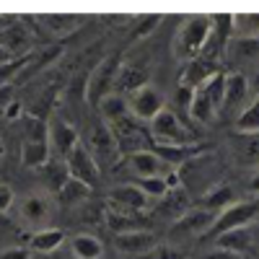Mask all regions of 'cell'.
Wrapping results in <instances>:
<instances>
[{"mask_svg": "<svg viewBox=\"0 0 259 259\" xmlns=\"http://www.w3.org/2000/svg\"><path fill=\"white\" fill-rule=\"evenodd\" d=\"M148 65H140V62H130V65H119L117 70V80H114V89L119 91V96L130 94L133 96L135 91H140L143 85H148Z\"/></svg>", "mask_w": 259, "mask_h": 259, "instance_id": "obj_16", "label": "cell"}, {"mask_svg": "<svg viewBox=\"0 0 259 259\" xmlns=\"http://www.w3.org/2000/svg\"><path fill=\"white\" fill-rule=\"evenodd\" d=\"M231 34H233L231 13L210 16V36H207V41H205L200 57H202V60H210V62H221V57L226 55L228 41H231Z\"/></svg>", "mask_w": 259, "mask_h": 259, "instance_id": "obj_9", "label": "cell"}, {"mask_svg": "<svg viewBox=\"0 0 259 259\" xmlns=\"http://www.w3.org/2000/svg\"><path fill=\"white\" fill-rule=\"evenodd\" d=\"M135 187L145 194L148 200H161L163 194L168 192V189H166L163 177H145V179H138V182H135Z\"/></svg>", "mask_w": 259, "mask_h": 259, "instance_id": "obj_34", "label": "cell"}, {"mask_svg": "<svg viewBox=\"0 0 259 259\" xmlns=\"http://www.w3.org/2000/svg\"><path fill=\"white\" fill-rule=\"evenodd\" d=\"M91 197H94V189L85 187V184H80V182H75V179H70V177H68V182H65V184L57 189V194H55V200H57L62 207L83 205V202H89Z\"/></svg>", "mask_w": 259, "mask_h": 259, "instance_id": "obj_21", "label": "cell"}, {"mask_svg": "<svg viewBox=\"0 0 259 259\" xmlns=\"http://www.w3.org/2000/svg\"><path fill=\"white\" fill-rule=\"evenodd\" d=\"M156 259H187L182 249L171 246V244H158L156 246Z\"/></svg>", "mask_w": 259, "mask_h": 259, "instance_id": "obj_36", "label": "cell"}, {"mask_svg": "<svg viewBox=\"0 0 259 259\" xmlns=\"http://www.w3.org/2000/svg\"><path fill=\"white\" fill-rule=\"evenodd\" d=\"M65 244V231L62 228H41L31 236V251L39 254H52Z\"/></svg>", "mask_w": 259, "mask_h": 259, "instance_id": "obj_27", "label": "cell"}, {"mask_svg": "<svg viewBox=\"0 0 259 259\" xmlns=\"http://www.w3.org/2000/svg\"><path fill=\"white\" fill-rule=\"evenodd\" d=\"M212 241L218 244V249H226V251L246 256L249 251H254V223L251 226H241V228H233L228 233H221V236H215Z\"/></svg>", "mask_w": 259, "mask_h": 259, "instance_id": "obj_17", "label": "cell"}, {"mask_svg": "<svg viewBox=\"0 0 259 259\" xmlns=\"http://www.w3.org/2000/svg\"><path fill=\"white\" fill-rule=\"evenodd\" d=\"M0 259H31V249L26 246H11L0 251Z\"/></svg>", "mask_w": 259, "mask_h": 259, "instance_id": "obj_39", "label": "cell"}, {"mask_svg": "<svg viewBox=\"0 0 259 259\" xmlns=\"http://www.w3.org/2000/svg\"><path fill=\"white\" fill-rule=\"evenodd\" d=\"M29 45H31V34L24 29V24H18V21H11L6 29H0V47H3L11 57L26 52Z\"/></svg>", "mask_w": 259, "mask_h": 259, "instance_id": "obj_19", "label": "cell"}, {"mask_svg": "<svg viewBox=\"0 0 259 259\" xmlns=\"http://www.w3.org/2000/svg\"><path fill=\"white\" fill-rule=\"evenodd\" d=\"M150 143H163V145H197L194 133L179 119L177 112L163 109L156 119H150Z\"/></svg>", "mask_w": 259, "mask_h": 259, "instance_id": "obj_4", "label": "cell"}, {"mask_svg": "<svg viewBox=\"0 0 259 259\" xmlns=\"http://www.w3.org/2000/svg\"><path fill=\"white\" fill-rule=\"evenodd\" d=\"M41 24H45L52 34H70V31H75L83 24V18L73 16V13H62V16L47 13V16H41Z\"/></svg>", "mask_w": 259, "mask_h": 259, "instance_id": "obj_31", "label": "cell"}, {"mask_svg": "<svg viewBox=\"0 0 259 259\" xmlns=\"http://www.w3.org/2000/svg\"><path fill=\"white\" fill-rule=\"evenodd\" d=\"M161 244V239L148 231V228H140V231H127V233H117L114 236V246L119 254H127V256H143V254H150L156 251V246Z\"/></svg>", "mask_w": 259, "mask_h": 259, "instance_id": "obj_11", "label": "cell"}, {"mask_svg": "<svg viewBox=\"0 0 259 259\" xmlns=\"http://www.w3.org/2000/svg\"><path fill=\"white\" fill-rule=\"evenodd\" d=\"M215 218L212 210L205 207H189L182 218H177L168 228V239L171 241H179V239H194V236H205V231L210 228Z\"/></svg>", "mask_w": 259, "mask_h": 259, "instance_id": "obj_8", "label": "cell"}, {"mask_svg": "<svg viewBox=\"0 0 259 259\" xmlns=\"http://www.w3.org/2000/svg\"><path fill=\"white\" fill-rule=\"evenodd\" d=\"M70 249H73V256L75 259H101L104 256V244L96 239V236H91V233L73 236Z\"/></svg>", "mask_w": 259, "mask_h": 259, "instance_id": "obj_28", "label": "cell"}, {"mask_svg": "<svg viewBox=\"0 0 259 259\" xmlns=\"http://www.w3.org/2000/svg\"><path fill=\"white\" fill-rule=\"evenodd\" d=\"M41 171H45V174H41V179H45V187L52 192V194H57V189L68 182V168H65V161L60 158V161H50L47 166H41Z\"/></svg>", "mask_w": 259, "mask_h": 259, "instance_id": "obj_33", "label": "cell"}, {"mask_svg": "<svg viewBox=\"0 0 259 259\" xmlns=\"http://www.w3.org/2000/svg\"><path fill=\"white\" fill-rule=\"evenodd\" d=\"M104 226L109 228L114 236L117 233H127V231H140L145 228V223L138 218V215H124V212H117L112 207L104 205Z\"/></svg>", "mask_w": 259, "mask_h": 259, "instance_id": "obj_22", "label": "cell"}, {"mask_svg": "<svg viewBox=\"0 0 259 259\" xmlns=\"http://www.w3.org/2000/svg\"><path fill=\"white\" fill-rule=\"evenodd\" d=\"M148 205H150V200L135 184H119L106 194V207L124 212V215H140L148 210Z\"/></svg>", "mask_w": 259, "mask_h": 259, "instance_id": "obj_10", "label": "cell"}, {"mask_svg": "<svg viewBox=\"0 0 259 259\" xmlns=\"http://www.w3.org/2000/svg\"><path fill=\"white\" fill-rule=\"evenodd\" d=\"M50 200L45 197V194H36V192H31V194H26L24 200L18 202V212H21V218H24L26 223H45L47 218H50Z\"/></svg>", "mask_w": 259, "mask_h": 259, "instance_id": "obj_20", "label": "cell"}, {"mask_svg": "<svg viewBox=\"0 0 259 259\" xmlns=\"http://www.w3.org/2000/svg\"><path fill=\"white\" fill-rule=\"evenodd\" d=\"M47 143H50V150L57 156H68L70 150L80 143V135H78V130L68 122V119H62V117H52L47 122Z\"/></svg>", "mask_w": 259, "mask_h": 259, "instance_id": "obj_12", "label": "cell"}, {"mask_svg": "<svg viewBox=\"0 0 259 259\" xmlns=\"http://www.w3.org/2000/svg\"><path fill=\"white\" fill-rule=\"evenodd\" d=\"M127 168L133 171L138 179H145V177H163L166 163L150 148H143V150H135V153L127 156Z\"/></svg>", "mask_w": 259, "mask_h": 259, "instance_id": "obj_18", "label": "cell"}, {"mask_svg": "<svg viewBox=\"0 0 259 259\" xmlns=\"http://www.w3.org/2000/svg\"><path fill=\"white\" fill-rule=\"evenodd\" d=\"M256 212H259V205L256 200H241V202H233L223 210L215 212V218L210 223V228L205 231L202 239H215L221 233H228L233 228H241V226H251L256 221Z\"/></svg>", "mask_w": 259, "mask_h": 259, "instance_id": "obj_2", "label": "cell"}, {"mask_svg": "<svg viewBox=\"0 0 259 259\" xmlns=\"http://www.w3.org/2000/svg\"><path fill=\"white\" fill-rule=\"evenodd\" d=\"M96 112L101 114V122H104V124H112V122H117V119H122V117L130 114L127 99L119 96V94H109V96H104V99L99 101Z\"/></svg>", "mask_w": 259, "mask_h": 259, "instance_id": "obj_26", "label": "cell"}, {"mask_svg": "<svg viewBox=\"0 0 259 259\" xmlns=\"http://www.w3.org/2000/svg\"><path fill=\"white\" fill-rule=\"evenodd\" d=\"M153 153L166 163V166H184L189 161H197L202 158L205 148L202 145H163V143H150Z\"/></svg>", "mask_w": 259, "mask_h": 259, "instance_id": "obj_15", "label": "cell"}, {"mask_svg": "<svg viewBox=\"0 0 259 259\" xmlns=\"http://www.w3.org/2000/svg\"><path fill=\"white\" fill-rule=\"evenodd\" d=\"M233 130L239 135H249V138H254L259 133V104L256 101H251L249 106H244L239 112V117L233 122Z\"/></svg>", "mask_w": 259, "mask_h": 259, "instance_id": "obj_30", "label": "cell"}, {"mask_svg": "<svg viewBox=\"0 0 259 259\" xmlns=\"http://www.w3.org/2000/svg\"><path fill=\"white\" fill-rule=\"evenodd\" d=\"M85 148H89V153L94 156V161L99 163V168H101V163H117V158H119V148H117V140H114V135H112V130L106 127L104 122H91V127H89V143H83Z\"/></svg>", "mask_w": 259, "mask_h": 259, "instance_id": "obj_7", "label": "cell"}, {"mask_svg": "<svg viewBox=\"0 0 259 259\" xmlns=\"http://www.w3.org/2000/svg\"><path fill=\"white\" fill-rule=\"evenodd\" d=\"M233 202H236V192H233V187H231V184H215L212 189H207V192L202 194L200 207L218 212V210H223V207H228V205H233Z\"/></svg>", "mask_w": 259, "mask_h": 259, "instance_id": "obj_23", "label": "cell"}, {"mask_svg": "<svg viewBox=\"0 0 259 259\" xmlns=\"http://www.w3.org/2000/svg\"><path fill=\"white\" fill-rule=\"evenodd\" d=\"M192 96H194V91H192V89H187V85H182V83L177 85V101H179V104L184 106L187 112H189V104H192Z\"/></svg>", "mask_w": 259, "mask_h": 259, "instance_id": "obj_42", "label": "cell"}, {"mask_svg": "<svg viewBox=\"0 0 259 259\" xmlns=\"http://www.w3.org/2000/svg\"><path fill=\"white\" fill-rule=\"evenodd\" d=\"M11 62H13V57H11L3 47H0V68H6V65H11Z\"/></svg>", "mask_w": 259, "mask_h": 259, "instance_id": "obj_43", "label": "cell"}, {"mask_svg": "<svg viewBox=\"0 0 259 259\" xmlns=\"http://www.w3.org/2000/svg\"><path fill=\"white\" fill-rule=\"evenodd\" d=\"M200 259H244L241 254H233V251H226V249H218L215 246L212 251H205Z\"/></svg>", "mask_w": 259, "mask_h": 259, "instance_id": "obj_41", "label": "cell"}, {"mask_svg": "<svg viewBox=\"0 0 259 259\" xmlns=\"http://www.w3.org/2000/svg\"><path fill=\"white\" fill-rule=\"evenodd\" d=\"M189 210V194L179 187V189H168L163 197H161V205H158V212L168 215L171 221L182 218V215Z\"/></svg>", "mask_w": 259, "mask_h": 259, "instance_id": "obj_25", "label": "cell"}, {"mask_svg": "<svg viewBox=\"0 0 259 259\" xmlns=\"http://www.w3.org/2000/svg\"><path fill=\"white\" fill-rule=\"evenodd\" d=\"M189 117H192L194 122H202V124H207V122H212L215 117H218V109H215V104L207 99V94H205L202 89H197V91H194V96H192Z\"/></svg>", "mask_w": 259, "mask_h": 259, "instance_id": "obj_29", "label": "cell"}, {"mask_svg": "<svg viewBox=\"0 0 259 259\" xmlns=\"http://www.w3.org/2000/svg\"><path fill=\"white\" fill-rule=\"evenodd\" d=\"M158 21H161L158 16H148V18L143 21V24H140V26L133 31V39H143V36H148L150 31H153V29L158 26Z\"/></svg>", "mask_w": 259, "mask_h": 259, "instance_id": "obj_38", "label": "cell"}, {"mask_svg": "<svg viewBox=\"0 0 259 259\" xmlns=\"http://www.w3.org/2000/svg\"><path fill=\"white\" fill-rule=\"evenodd\" d=\"M256 50H259V41L256 36H231L228 47H226V55L236 57V60H254L256 57Z\"/></svg>", "mask_w": 259, "mask_h": 259, "instance_id": "obj_32", "label": "cell"}, {"mask_svg": "<svg viewBox=\"0 0 259 259\" xmlns=\"http://www.w3.org/2000/svg\"><path fill=\"white\" fill-rule=\"evenodd\" d=\"M127 109L140 124H148L150 119H156L166 109V96H163V91L156 89V85L148 83L127 99Z\"/></svg>", "mask_w": 259, "mask_h": 259, "instance_id": "obj_6", "label": "cell"}, {"mask_svg": "<svg viewBox=\"0 0 259 259\" xmlns=\"http://www.w3.org/2000/svg\"><path fill=\"white\" fill-rule=\"evenodd\" d=\"M246 94H249V80H246V75H244V73H226L221 114H231V112H236V109H244Z\"/></svg>", "mask_w": 259, "mask_h": 259, "instance_id": "obj_14", "label": "cell"}, {"mask_svg": "<svg viewBox=\"0 0 259 259\" xmlns=\"http://www.w3.org/2000/svg\"><path fill=\"white\" fill-rule=\"evenodd\" d=\"M119 57L117 55H106L104 60L96 62V68H91V75L85 80V91L83 99L89 101L94 109L99 106V101L104 96L114 94V80H117V70H119Z\"/></svg>", "mask_w": 259, "mask_h": 259, "instance_id": "obj_3", "label": "cell"}, {"mask_svg": "<svg viewBox=\"0 0 259 259\" xmlns=\"http://www.w3.org/2000/svg\"><path fill=\"white\" fill-rule=\"evenodd\" d=\"M207 36H210V16H192L177 29L174 41H171V52L179 62H189L200 57Z\"/></svg>", "mask_w": 259, "mask_h": 259, "instance_id": "obj_1", "label": "cell"}, {"mask_svg": "<svg viewBox=\"0 0 259 259\" xmlns=\"http://www.w3.org/2000/svg\"><path fill=\"white\" fill-rule=\"evenodd\" d=\"M256 13H246V16H231V26L233 31H244L239 36H256Z\"/></svg>", "mask_w": 259, "mask_h": 259, "instance_id": "obj_35", "label": "cell"}, {"mask_svg": "<svg viewBox=\"0 0 259 259\" xmlns=\"http://www.w3.org/2000/svg\"><path fill=\"white\" fill-rule=\"evenodd\" d=\"M21 114H24V106H21V101H16V99H11V101L6 104V109H3V119H8V122H13V119H18Z\"/></svg>", "mask_w": 259, "mask_h": 259, "instance_id": "obj_40", "label": "cell"}, {"mask_svg": "<svg viewBox=\"0 0 259 259\" xmlns=\"http://www.w3.org/2000/svg\"><path fill=\"white\" fill-rule=\"evenodd\" d=\"M62 161H65V168H68L70 179H75V182H80V184H85V187H91L94 192L99 189L101 168H99V163L94 161V156L89 153V148L83 145V140H80Z\"/></svg>", "mask_w": 259, "mask_h": 259, "instance_id": "obj_5", "label": "cell"}, {"mask_svg": "<svg viewBox=\"0 0 259 259\" xmlns=\"http://www.w3.org/2000/svg\"><path fill=\"white\" fill-rule=\"evenodd\" d=\"M223 73V62H210V60H202V57H194L189 62H184V73H182V85L187 89L197 91L200 85H205L212 75Z\"/></svg>", "mask_w": 259, "mask_h": 259, "instance_id": "obj_13", "label": "cell"}, {"mask_svg": "<svg viewBox=\"0 0 259 259\" xmlns=\"http://www.w3.org/2000/svg\"><path fill=\"white\" fill-rule=\"evenodd\" d=\"M50 143H34V140H24V145H21V163H24L26 168H41L50 163Z\"/></svg>", "mask_w": 259, "mask_h": 259, "instance_id": "obj_24", "label": "cell"}, {"mask_svg": "<svg viewBox=\"0 0 259 259\" xmlns=\"http://www.w3.org/2000/svg\"><path fill=\"white\" fill-rule=\"evenodd\" d=\"M13 202H16V194H13V189H11L8 184L0 182V215L8 212V210L13 207Z\"/></svg>", "mask_w": 259, "mask_h": 259, "instance_id": "obj_37", "label": "cell"}, {"mask_svg": "<svg viewBox=\"0 0 259 259\" xmlns=\"http://www.w3.org/2000/svg\"><path fill=\"white\" fill-rule=\"evenodd\" d=\"M3 153H6V145H3V140H0V158H3Z\"/></svg>", "mask_w": 259, "mask_h": 259, "instance_id": "obj_44", "label": "cell"}]
</instances>
